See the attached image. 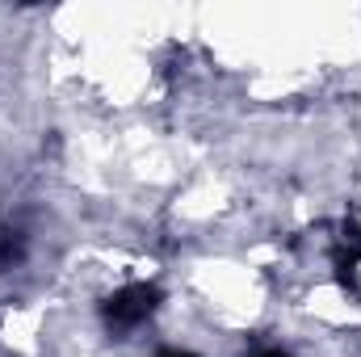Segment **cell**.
Listing matches in <instances>:
<instances>
[{
    "label": "cell",
    "instance_id": "obj_2",
    "mask_svg": "<svg viewBox=\"0 0 361 357\" xmlns=\"http://www.w3.org/2000/svg\"><path fill=\"white\" fill-rule=\"evenodd\" d=\"M160 357H193V353H180V349H164Z\"/></svg>",
    "mask_w": 361,
    "mask_h": 357
},
{
    "label": "cell",
    "instance_id": "obj_1",
    "mask_svg": "<svg viewBox=\"0 0 361 357\" xmlns=\"http://www.w3.org/2000/svg\"><path fill=\"white\" fill-rule=\"evenodd\" d=\"M152 307H156V290L130 286V290H122V294L109 298V320H114V324H135V320H143Z\"/></svg>",
    "mask_w": 361,
    "mask_h": 357
},
{
    "label": "cell",
    "instance_id": "obj_3",
    "mask_svg": "<svg viewBox=\"0 0 361 357\" xmlns=\"http://www.w3.org/2000/svg\"><path fill=\"white\" fill-rule=\"evenodd\" d=\"M261 357H286V353H261Z\"/></svg>",
    "mask_w": 361,
    "mask_h": 357
}]
</instances>
